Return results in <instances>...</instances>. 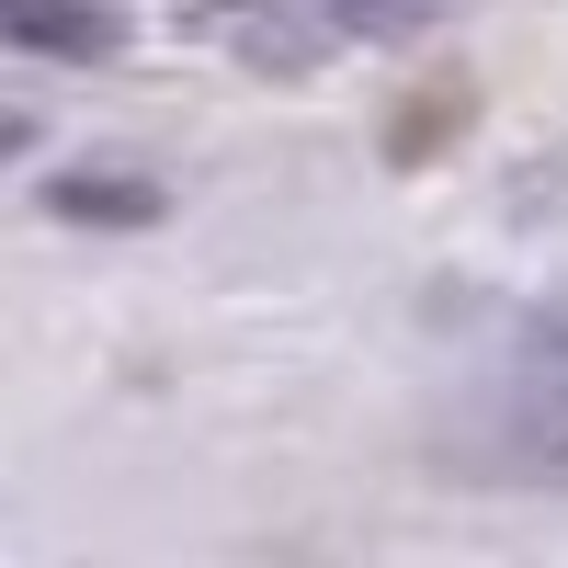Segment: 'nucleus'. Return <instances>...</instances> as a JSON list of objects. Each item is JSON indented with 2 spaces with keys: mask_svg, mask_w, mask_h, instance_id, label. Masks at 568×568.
Segmentation results:
<instances>
[{
  "mask_svg": "<svg viewBox=\"0 0 568 568\" xmlns=\"http://www.w3.org/2000/svg\"><path fill=\"white\" fill-rule=\"evenodd\" d=\"M489 455H500V466H524V478H546V489H568V387L511 398V409L489 420Z\"/></svg>",
  "mask_w": 568,
  "mask_h": 568,
  "instance_id": "f257e3e1",
  "label": "nucleus"
},
{
  "mask_svg": "<svg viewBox=\"0 0 568 568\" xmlns=\"http://www.w3.org/2000/svg\"><path fill=\"white\" fill-rule=\"evenodd\" d=\"M0 149H23V125H12V114H0Z\"/></svg>",
  "mask_w": 568,
  "mask_h": 568,
  "instance_id": "39448f33",
  "label": "nucleus"
},
{
  "mask_svg": "<svg viewBox=\"0 0 568 568\" xmlns=\"http://www.w3.org/2000/svg\"><path fill=\"white\" fill-rule=\"evenodd\" d=\"M45 205H69V216H160L149 182H58Z\"/></svg>",
  "mask_w": 568,
  "mask_h": 568,
  "instance_id": "7ed1b4c3",
  "label": "nucleus"
},
{
  "mask_svg": "<svg viewBox=\"0 0 568 568\" xmlns=\"http://www.w3.org/2000/svg\"><path fill=\"white\" fill-rule=\"evenodd\" d=\"M0 34L34 45V58H103V45H114L103 0H0Z\"/></svg>",
  "mask_w": 568,
  "mask_h": 568,
  "instance_id": "f03ea898",
  "label": "nucleus"
},
{
  "mask_svg": "<svg viewBox=\"0 0 568 568\" xmlns=\"http://www.w3.org/2000/svg\"><path fill=\"white\" fill-rule=\"evenodd\" d=\"M353 34H409V23H433V12H455V0H329Z\"/></svg>",
  "mask_w": 568,
  "mask_h": 568,
  "instance_id": "20e7f679",
  "label": "nucleus"
}]
</instances>
